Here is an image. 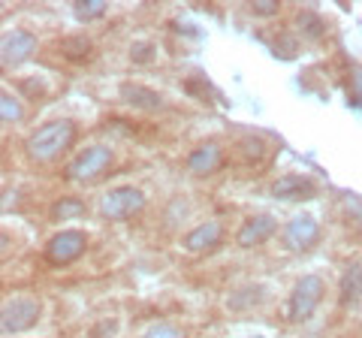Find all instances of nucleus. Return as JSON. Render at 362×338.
<instances>
[{
    "instance_id": "14",
    "label": "nucleus",
    "mask_w": 362,
    "mask_h": 338,
    "mask_svg": "<svg viewBox=\"0 0 362 338\" xmlns=\"http://www.w3.org/2000/svg\"><path fill=\"white\" fill-rule=\"evenodd\" d=\"M266 302V287L263 284H247V287H239L230 293L226 299V308L235 311V314H245V311H254Z\"/></svg>"
},
{
    "instance_id": "6",
    "label": "nucleus",
    "mask_w": 362,
    "mask_h": 338,
    "mask_svg": "<svg viewBox=\"0 0 362 338\" xmlns=\"http://www.w3.org/2000/svg\"><path fill=\"white\" fill-rule=\"evenodd\" d=\"M88 247V235L82 230H61L45 242V263L52 266H70Z\"/></svg>"
},
{
    "instance_id": "7",
    "label": "nucleus",
    "mask_w": 362,
    "mask_h": 338,
    "mask_svg": "<svg viewBox=\"0 0 362 338\" xmlns=\"http://www.w3.org/2000/svg\"><path fill=\"white\" fill-rule=\"evenodd\" d=\"M33 52H37V37H33L30 30L4 33V42H0V64H4V70H16V66L30 61Z\"/></svg>"
},
{
    "instance_id": "21",
    "label": "nucleus",
    "mask_w": 362,
    "mask_h": 338,
    "mask_svg": "<svg viewBox=\"0 0 362 338\" xmlns=\"http://www.w3.org/2000/svg\"><path fill=\"white\" fill-rule=\"evenodd\" d=\"M142 338H185V332L178 330V326H173V323H166V320H160V323H154V326H148V330L142 332Z\"/></svg>"
},
{
    "instance_id": "25",
    "label": "nucleus",
    "mask_w": 362,
    "mask_h": 338,
    "mask_svg": "<svg viewBox=\"0 0 362 338\" xmlns=\"http://www.w3.org/2000/svg\"><path fill=\"white\" fill-rule=\"evenodd\" d=\"M350 97H354V103L362 109V66L354 70V76H350Z\"/></svg>"
},
{
    "instance_id": "5",
    "label": "nucleus",
    "mask_w": 362,
    "mask_h": 338,
    "mask_svg": "<svg viewBox=\"0 0 362 338\" xmlns=\"http://www.w3.org/2000/svg\"><path fill=\"white\" fill-rule=\"evenodd\" d=\"M40 314L42 305L37 296H13L4 302V311H0V330H4V335L28 332L30 326H37Z\"/></svg>"
},
{
    "instance_id": "22",
    "label": "nucleus",
    "mask_w": 362,
    "mask_h": 338,
    "mask_svg": "<svg viewBox=\"0 0 362 338\" xmlns=\"http://www.w3.org/2000/svg\"><path fill=\"white\" fill-rule=\"evenodd\" d=\"M154 58V42H133L130 46V61L133 64H148Z\"/></svg>"
},
{
    "instance_id": "26",
    "label": "nucleus",
    "mask_w": 362,
    "mask_h": 338,
    "mask_svg": "<svg viewBox=\"0 0 362 338\" xmlns=\"http://www.w3.org/2000/svg\"><path fill=\"white\" fill-rule=\"evenodd\" d=\"M254 338H259V335H254Z\"/></svg>"
},
{
    "instance_id": "11",
    "label": "nucleus",
    "mask_w": 362,
    "mask_h": 338,
    "mask_svg": "<svg viewBox=\"0 0 362 338\" xmlns=\"http://www.w3.org/2000/svg\"><path fill=\"white\" fill-rule=\"evenodd\" d=\"M275 227H278V221L272 218V215H251L239 227V233H235V245H239V247H257V245H263V242L272 239Z\"/></svg>"
},
{
    "instance_id": "17",
    "label": "nucleus",
    "mask_w": 362,
    "mask_h": 338,
    "mask_svg": "<svg viewBox=\"0 0 362 338\" xmlns=\"http://www.w3.org/2000/svg\"><path fill=\"white\" fill-rule=\"evenodd\" d=\"M296 25H299L302 37H308V40H320L326 33V21L317 13H311V9H302V13L296 16Z\"/></svg>"
},
{
    "instance_id": "4",
    "label": "nucleus",
    "mask_w": 362,
    "mask_h": 338,
    "mask_svg": "<svg viewBox=\"0 0 362 338\" xmlns=\"http://www.w3.org/2000/svg\"><path fill=\"white\" fill-rule=\"evenodd\" d=\"M145 211V194L133 185L112 187L109 194L100 197V215L106 221H130Z\"/></svg>"
},
{
    "instance_id": "16",
    "label": "nucleus",
    "mask_w": 362,
    "mask_h": 338,
    "mask_svg": "<svg viewBox=\"0 0 362 338\" xmlns=\"http://www.w3.org/2000/svg\"><path fill=\"white\" fill-rule=\"evenodd\" d=\"M85 202L78 197H61L58 202L52 206V221H76L85 215Z\"/></svg>"
},
{
    "instance_id": "3",
    "label": "nucleus",
    "mask_w": 362,
    "mask_h": 338,
    "mask_svg": "<svg viewBox=\"0 0 362 338\" xmlns=\"http://www.w3.org/2000/svg\"><path fill=\"white\" fill-rule=\"evenodd\" d=\"M323 293L326 284L320 275H302L296 284L290 290V299H287V320L290 323H305L314 317L317 305L323 302Z\"/></svg>"
},
{
    "instance_id": "12",
    "label": "nucleus",
    "mask_w": 362,
    "mask_h": 338,
    "mask_svg": "<svg viewBox=\"0 0 362 338\" xmlns=\"http://www.w3.org/2000/svg\"><path fill=\"white\" fill-rule=\"evenodd\" d=\"M223 166V151L218 142H202L187 154V169L194 175H214Z\"/></svg>"
},
{
    "instance_id": "15",
    "label": "nucleus",
    "mask_w": 362,
    "mask_h": 338,
    "mask_svg": "<svg viewBox=\"0 0 362 338\" xmlns=\"http://www.w3.org/2000/svg\"><path fill=\"white\" fill-rule=\"evenodd\" d=\"M338 296H341V305H356L362 299V260H354L344 269L341 284H338Z\"/></svg>"
},
{
    "instance_id": "23",
    "label": "nucleus",
    "mask_w": 362,
    "mask_h": 338,
    "mask_svg": "<svg viewBox=\"0 0 362 338\" xmlns=\"http://www.w3.org/2000/svg\"><path fill=\"white\" fill-rule=\"evenodd\" d=\"M251 13L259 16V18L278 16L281 13V4H275V0H257V4H251Z\"/></svg>"
},
{
    "instance_id": "19",
    "label": "nucleus",
    "mask_w": 362,
    "mask_h": 338,
    "mask_svg": "<svg viewBox=\"0 0 362 338\" xmlns=\"http://www.w3.org/2000/svg\"><path fill=\"white\" fill-rule=\"evenodd\" d=\"M61 52L70 61H82V58L90 54V40L85 37V33H78V37H64L61 40Z\"/></svg>"
},
{
    "instance_id": "2",
    "label": "nucleus",
    "mask_w": 362,
    "mask_h": 338,
    "mask_svg": "<svg viewBox=\"0 0 362 338\" xmlns=\"http://www.w3.org/2000/svg\"><path fill=\"white\" fill-rule=\"evenodd\" d=\"M112 163H115V154H112L109 145H90L64 166V178L76 185H94L109 173Z\"/></svg>"
},
{
    "instance_id": "9",
    "label": "nucleus",
    "mask_w": 362,
    "mask_h": 338,
    "mask_svg": "<svg viewBox=\"0 0 362 338\" xmlns=\"http://www.w3.org/2000/svg\"><path fill=\"white\" fill-rule=\"evenodd\" d=\"M272 197L281 199V202H305V199L317 197V185L311 182L308 175L287 173V175H281L278 182L272 185Z\"/></svg>"
},
{
    "instance_id": "24",
    "label": "nucleus",
    "mask_w": 362,
    "mask_h": 338,
    "mask_svg": "<svg viewBox=\"0 0 362 338\" xmlns=\"http://www.w3.org/2000/svg\"><path fill=\"white\" fill-rule=\"evenodd\" d=\"M118 332V320H100L94 330L88 332V338H112Z\"/></svg>"
},
{
    "instance_id": "8",
    "label": "nucleus",
    "mask_w": 362,
    "mask_h": 338,
    "mask_svg": "<svg viewBox=\"0 0 362 338\" xmlns=\"http://www.w3.org/2000/svg\"><path fill=\"white\" fill-rule=\"evenodd\" d=\"M320 242V223L314 215H296L284 227V245L290 251H311Z\"/></svg>"
},
{
    "instance_id": "1",
    "label": "nucleus",
    "mask_w": 362,
    "mask_h": 338,
    "mask_svg": "<svg viewBox=\"0 0 362 338\" xmlns=\"http://www.w3.org/2000/svg\"><path fill=\"white\" fill-rule=\"evenodd\" d=\"M76 136H78L76 121L58 118V121H49V124H42V127L33 130L25 142V151L33 163H52V161H58L64 151L73 148Z\"/></svg>"
},
{
    "instance_id": "20",
    "label": "nucleus",
    "mask_w": 362,
    "mask_h": 338,
    "mask_svg": "<svg viewBox=\"0 0 362 338\" xmlns=\"http://www.w3.org/2000/svg\"><path fill=\"white\" fill-rule=\"evenodd\" d=\"M106 9H109V6L103 4V0H78V4L73 6V16L88 25V21L103 18V16H106Z\"/></svg>"
},
{
    "instance_id": "18",
    "label": "nucleus",
    "mask_w": 362,
    "mask_h": 338,
    "mask_svg": "<svg viewBox=\"0 0 362 338\" xmlns=\"http://www.w3.org/2000/svg\"><path fill=\"white\" fill-rule=\"evenodd\" d=\"M21 118H25V106H21V100L16 94L4 91L0 94V121L4 124H18Z\"/></svg>"
},
{
    "instance_id": "13",
    "label": "nucleus",
    "mask_w": 362,
    "mask_h": 338,
    "mask_svg": "<svg viewBox=\"0 0 362 338\" xmlns=\"http://www.w3.org/2000/svg\"><path fill=\"white\" fill-rule=\"evenodd\" d=\"M118 94H121L124 103H130L133 109H148V112H154V109L163 106V97L157 94V91H151V88L139 85V82H121L118 85Z\"/></svg>"
},
{
    "instance_id": "10",
    "label": "nucleus",
    "mask_w": 362,
    "mask_h": 338,
    "mask_svg": "<svg viewBox=\"0 0 362 338\" xmlns=\"http://www.w3.org/2000/svg\"><path fill=\"white\" fill-rule=\"evenodd\" d=\"M221 239H223V223L206 221V223H197V227L181 239V245H185V251H190V254H206V251H214V247L221 245Z\"/></svg>"
}]
</instances>
